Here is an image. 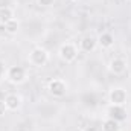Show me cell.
<instances>
[{
	"label": "cell",
	"mask_w": 131,
	"mask_h": 131,
	"mask_svg": "<svg viewBox=\"0 0 131 131\" xmlns=\"http://www.w3.org/2000/svg\"><path fill=\"white\" fill-rule=\"evenodd\" d=\"M128 102V92L121 85H114L108 90V104L111 105H127Z\"/></svg>",
	"instance_id": "obj_5"
},
{
	"label": "cell",
	"mask_w": 131,
	"mask_h": 131,
	"mask_svg": "<svg viewBox=\"0 0 131 131\" xmlns=\"http://www.w3.org/2000/svg\"><path fill=\"white\" fill-rule=\"evenodd\" d=\"M15 18V12L11 6H0V26Z\"/></svg>",
	"instance_id": "obj_13"
},
{
	"label": "cell",
	"mask_w": 131,
	"mask_h": 131,
	"mask_svg": "<svg viewBox=\"0 0 131 131\" xmlns=\"http://www.w3.org/2000/svg\"><path fill=\"white\" fill-rule=\"evenodd\" d=\"M53 3H55V0H37V5L40 8H50V6H53Z\"/></svg>",
	"instance_id": "obj_14"
},
{
	"label": "cell",
	"mask_w": 131,
	"mask_h": 131,
	"mask_svg": "<svg viewBox=\"0 0 131 131\" xmlns=\"http://www.w3.org/2000/svg\"><path fill=\"white\" fill-rule=\"evenodd\" d=\"M6 113H8V107H6L5 101H3V99H0V117H3Z\"/></svg>",
	"instance_id": "obj_15"
},
{
	"label": "cell",
	"mask_w": 131,
	"mask_h": 131,
	"mask_svg": "<svg viewBox=\"0 0 131 131\" xmlns=\"http://www.w3.org/2000/svg\"><path fill=\"white\" fill-rule=\"evenodd\" d=\"M127 67H128V63H127V60L122 58V57H113V58L108 61V64H107L108 72H110L111 75H114V76L124 75V73L127 72Z\"/></svg>",
	"instance_id": "obj_6"
},
{
	"label": "cell",
	"mask_w": 131,
	"mask_h": 131,
	"mask_svg": "<svg viewBox=\"0 0 131 131\" xmlns=\"http://www.w3.org/2000/svg\"><path fill=\"white\" fill-rule=\"evenodd\" d=\"M2 28H3L5 34H8V35H17L18 31H20V20L18 18H12L8 23L2 25Z\"/></svg>",
	"instance_id": "obj_12"
},
{
	"label": "cell",
	"mask_w": 131,
	"mask_h": 131,
	"mask_svg": "<svg viewBox=\"0 0 131 131\" xmlns=\"http://www.w3.org/2000/svg\"><path fill=\"white\" fill-rule=\"evenodd\" d=\"M78 47H79V52H84V53H92L98 49V38L92 37V35H85L79 40L78 43Z\"/></svg>",
	"instance_id": "obj_8"
},
{
	"label": "cell",
	"mask_w": 131,
	"mask_h": 131,
	"mask_svg": "<svg viewBox=\"0 0 131 131\" xmlns=\"http://www.w3.org/2000/svg\"><path fill=\"white\" fill-rule=\"evenodd\" d=\"M3 101L8 107V111H18L23 105V98L18 93H8Z\"/></svg>",
	"instance_id": "obj_9"
},
{
	"label": "cell",
	"mask_w": 131,
	"mask_h": 131,
	"mask_svg": "<svg viewBox=\"0 0 131 131\" xmlns=\"http://www.w3.org/2000/svg\"><path fill=\"white\" fill-rule=\"evenodd\" d=\"M5 72H6V69H5V66H3L2 63H0V78H2V76H5Z\"/></svg>",
	"instance_id": "obj_17"
},
{
	"label": "cell",
	"mask_w": 131,
	"mask_h": 131,
	"mask_svg": "<svg viewBox=\"0 0 131 131\" xmlns=\"http://www.w3.org/2000/svg\"><path fill=\"white\" fill-rule=\"evenodd\" d=\"M127 2H131V0H127Z\"/></svg>",
	"instance_id": "obj_19"
},
{
	"label": "cell",
	"mask_w": 131,
	"mask_h": 131,
	"mask_svg": "<svg viewBox=\"0 0 131 131\" xmlns=\"http://www.w3.org/2000/svg\"><path fill=\"white\" fill-rule=\"evenodd\" d=\"M101 131H122V125H121V122L116 121V119L105 117V119L102 121Z\"/></svg>",
	"instance_id": "obj_11"
},
{
	"label": "cell",
	"mask_w": 131,
	"mask_h": 131,
	"mask_svg": "<svg viewBox=\"0 0 131 131\" xmlns=\"http://www.w3.org/2000/svg\"><path fill=\"white\" fill-rule=\"evenodd\" d=\"M5 79L11 85H23L29 79V72L23 66H9L5 72Z\"/></svg>",
	"instance_id": "obj_1"
},
{
	"label": "cell",
	"mask_w": 131,
	"mask_h": 131,
	"mask_svg": "<svg viewBox=\"0 0 131 131\" xmlns=\"http://www.w3.org/2000/svg\"><path fill=\"white\" fill-rule=\"evenodd\" d=\"M50 60V53L47 49L41 47V46H35L31 49V52L28 53V63L32 67H44Z\"/></svg>",
	"instance_id": "obj_3"
},
{
	"label": "cell",
	"mask_w": 131,
	"mask_h": 131,
	"mask_svg": "<svg viewBox=\"0 0 131 131\" xmlns=\"http://www.w3.org/2000/svg\"><path fill=\"white\" fill-rule=\"evenodd\" d=\"M114 35L111 32H101L98 37V46L101 49H105V50H108V49H111L113 46H114Z\"/></svg>",
	"instance_id": "obj_10"
},
{
	"label": "cell",
	"mask_w": 131,
	"mask_h": 131,
	"mask_svg": "<svg viewBox=\"0 0 131 131\" xmlns=\"http://www.w3.org/2000/svg\"><path fill=\"white\" fill-rule=\"evenodd\" d=\"M46 89H47L50 96H53V98H64L67 95V92H69V84L63 78H52L47 82Z\"/></svg>",
	"instance_id": "obj_4"
},
{
	"label": "cell",
	"mask_w": 131,
	"mask_h": 131,
	"mask_svg": "<svg viewBox=\"0 0 131 131\" xmlns=\"http://www.w3.org/2000/svg\"><path fill=\"white\" fill-rule=\"evenodd\" d=\"M70 2H79V0H70Z\"/></svg>",
	"instance_id": "obj_18"
},
{
	"label": "cell",
	"mask_w": 131,
	"mask_h": 131,
	"mask_svg": "<svg viewBox=\"0 0 131 131\" xmlns=\"http://www.w3.org/2000/svg\"><path fill=\"white\" fill-rule=\"evenodd\" d=\"M81 131H101V128L95 127V125H87V127H84Z\"/></svg>",
	"instance_id": "obj_16"
},
{
	"label": "cell",
	"mask_w": 131,
	"mask_h": 131,
	"mask_svg": "<svg viewBox=\"0 0 131 131\" xmlns=\"http://www.w3.org/2000/svg\"><path fill=\"white\" fill-rule=\"evenodd\" d=\"M107 117L116 119V121H119L122 124L128 117L125 105H111V104H108V107H107Z\"/></svg>",
	"instance_id": "obj_7"
},
{
	"label": "cell",
	"mask_w": 131,
	"mask_h": 131,
	"mask_svg": "<svg viewBox=\"0 0 131 131\" xmlns=\"http://www.w3.org/2000/svg\"><path fill=\"white\" fill-rule=\"evenodd\" d=\"M78 55H79V47L73 41H66V43H63L58 47V58L63 63H66V64L75 63L76 58H78Z\"/></svg>",
	"instance_id": "obj_2"
}]
</instances>
